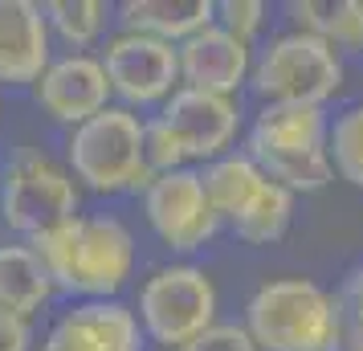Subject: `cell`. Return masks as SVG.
Returning a JSON list of instances; mask_svg holds the SVG:
<instances>
[{
    "label": "cell",
    "mask_w": 363,
    "mask_h": 351,
    "mask_svg": "<svg viewBox=\"0 0 363 351\" xmlns=\"http://www.w3.org/2000/svg\"><path fill=\"white\" fill-rule=\"evenodd\" d=\"M57 294L69 302L118 299L135 274V233L115 213H78L74 221L29 241Z\"/></svg>",
    "instance_id": "6da1fadb"
},
{
    "label": "cell",
    "mask_w": 363,
    "mask_h": 351,
    "mask_svg": "<svg viewBox=\"0 0 363 351\" xmlns=\"http://www.w3.org/2000/svg\"><path fill=\"white\" fill-rule=\"evenodd\" d=\"M249 339L257 351H343V306L314 278H274L245 302Z\"/></svg>",
    "instance_id": "7a4b0ae2"
},
{
    "label": "cell",
    "mask_w": 363,
    "mask_h": 351,
    "mask_svg": "<svg viewBox=\"0 0 363 351\" xmlns=\"http://www.w3.org/2000/svg\"><path fill=\"white\" fill-rule=\"evenodd\" d=\"M330 118L306 102H265L245 139V155L286 192H323L335 180L327 160Z\"/></svg>",
    "instance_id": "3957f363"
},
{
    "label": "cell",
    "mask_w": 363,
    "mask_h": 351,
    "mask_svg": "<svg viewBox=\"0 0 363 351\" xmlns=\"http://www.w3.org/2000/svg\"><path fill=\"white\" fill-rule=\"evenodd\" d=\"M66 167L82 192H143L155 176L147 164V118L111 102L106 111L66 131Z\"/></svg>",
    "instance_id": "277c9868"
},
{
    "label": "cell",
    "mask_w": 363,
    "mask_h": 351,
    "mask_svg": "<svg viewBox=\"0 0 363 351\" xmlns=\"http://www.w3.org/2000/svg\"><path fill=\"white\" fill-rule=\"evenodd\" d=\"M82 213V188L62 160L13 147L0 164V225L17 241H37Z\"/></svg>",
    "instance_id": "5b68a950"
},
{
    "label": "cell",
    "mask_w": 363,
    "mask_h": 351,
    "mask_svg": "<svg viewBox=\"0 0 363 351\" xmlns=\"http://www.w3.org/2000/svg\"><path fill=\"white\" fill-rule=\"evenodd\" d=\"M216 282L208 269L192 262H172V266L151 269L139 299H135V318L147 335V343H160L164 351H180L196 343L200 335L216 323Z\"/></svg>",
    "instance_id": "8992f818"
},
{
    "label": "cell",
    "mask_w": 363,
    "mask_h": 351,
    "mask_svg": "<svg viewBox=\"0 0 363 351\" xmlns=\"http://www.w3.org/2000/svg\"><path fill=\"white\" fill-rule=\"evenodd\" d=\"M249 82L265 102H306L327 106L343 90V57L323 37L311 33H278L253 53Z\"/></svg>",
    "instance_id": "52a82bcc"
},
{
    "label": "cell",
    "mask_w": 363,
    "mask_h": 351,
    "mask_svg": "<svg viewBox=\"0 0 363 351\" xmlns=\"http://www.w3.org/2000/svg\"><path fill=\"white\" fill-rule=\"evenodd\" d=\"M99 62L111 86L115 106L127 111H147V106H164L176 90H180V62H176V45H164L155 37L139 33H115L99 45Z\"/></svg>",
    "instance_id": "ba28073f"
},
{
    "label": "cell",
    "mask_w": 363,
    "mask_h": 351,
    "mask_svg": "<svg viewBox=\"0 0 363 351\" xmlns=\"http://www.w3.org/2000/svg\"><path fill=\"white\" fill-rule=\"evenodd\" d=\"M143 217L151 233L164 241L172 253H196L220 229V217L204 196L200 167H176V172H155L147 188L139 192Z\"/></svg>",
    "instance_id": "9c48e42d"
},
{
    "label": "cell",
    "mask_w": 363,
    "mask_h": 351,
    "mask_svg": "<svg viewBox=\"0 0 363 351\" xmlns=\"http://www.w3.org/2000/svg\"><path fill=\"white\" fill-rule=\"evenodd\" d=\"M151 118L176 143L184 167L220 160L225 151H233L237 135H241V102L204 94V90H188V86H180Z\"/></svg>",
    "instance_id": "30bf717a"
},
{
    "label": "cell",
    "mask_w": 363,
    "mask_h": 351,
    "mask_svg": "<svg viewBox=\"0 0 363 351\" xmlns=\"http://www.w3.org/2000/svg\"><path fill=\"white\" fill-rule=\"evenodd\" d=\"M37 351H147V335L123 299L69 302Z\"/></svg>",
    "instance_id": "8fae6325"
},
{
    "label": "cell",
    "mask_w": 363,
    "mask_h": 351,
    "mask_svg": "<svg viewBox=\"0 0 363 351\" xmlns=\"http://www.w3.org/2000/svg\"><path fill=\"white\" fill-rule=\"evenodd\" d=\"M33 102L41 106V115H50L69 131L106 111L115 99H111L99 53H53L45 74L33 82Z\"/></svg>",
    "instance_id": "7c38bea8"
},
{
    "label": "cell",
    "mask_w": 363,
    "mask_h": 351,
    "mask_svg": "<svg viewBox=\"0 0 363 351\" xmlns=\"http://www.w3.org/2000/svg\"><path fill=\"white\" fill-rule=\"evenodd\" d=\"M176 62H180V86L237 99V90L249 82V69H253V45L237 41L213 21L208 29L176 45Z\"/></svg>",
    "instance_id": "4fadbf2b"
},
{
    "label": "cell",
    "mask_w": 363,
    "mask_h": 351,
    "mask_svg": "<svg viewBox=\"0 0 363 351\" xmlns=\"http://www.w3.org/2000/svg\"><path fill=\"white\" fill-rule=\"evenodd\" d=\"M53 62V37L37 0H0V90H33Z\"/></svg>",
    "instance_id": "5bb4252c"
},
{
    "label": "cell",
    "mask_w": 363,
    "mask_h": 351,
    "mask_svg": "<svg viewBox=\"0 0 363 351\" xmlns=\"http://www.w3.org/2000/svg\"><path fill=\"white\" fill-rule=\"evenodd\" d=\"M115 21L123 33L180 45L216 21V0H123L115 9Z\"/></svg>",
    "instance_id": "9a60e30c"
},
{
    "label": "cell",
    "mask_w": 363,
    "mask_h": 351,
    "mask_svg": "<svg viewBox=\"0 0 363 351\" xmlns=\"http://www.w3.org/2000/svg\"><path fill=\"white\" fill-rule=\"evenodd\" d=\"M53 282L29 241H0V311L29 318L53 302Z\"/></svg>",
    "instance_id": "2e32d148"
},
{
    "label": "cell",
    "mask_w": 363,
    "mask_h": 351,
    "mask_svg": "<svg viewBox=\"0 0 363 351\" xmlns=\"http://www.w3.org/2000/svg\"><path fill=\"white\" fill-rule=\"evenodd\" d=\"M200 184H204V196H208L216 217L237 221L249 204L257 201V192L269 184V176L249 160L245 151H225L220 160L200 167Z\"/></svg>",
    "instance_id": "e0dca14e"
},
{
    "label": "cell",
    "mask_w": 363,
    "mask_h": 351,
    "mask_svg": "<svg viewBox=\"0 0 363 351\" xmlns=\"http://www.w3.org/2000/svg\"><path fill=\"white\" fill-rule=\"evenodd\" d=\"M294 33L323 37L335 53H363V0H290Z\"/></svg>",
    "instance_id": "ac0fdd59"
},
{
    "label": "cell",
    "mask_w": 363,
    "mask_h": 351,
    "mask_svg": "<svg viewBox=\"0 0 363 351\" xmlns=\"http://www.w3.org/2000/svg\"><path fill=\"white\" fill-rule=\"evenodd\" d=\"M41 9L53 45H66V53H94L115 25V4L106 0H45Z\"/></svg>",
    "instance_id": "d6986e66"
},
{
    "label": "cell",
    "mask_w": 363,
    "mask_h": 351,
    "mask_svg": "<svg viewBox=\"0 0 363 351\" xmlns=\"http://www.w3.org/2000/svg\"><path fill=\"white\" fill-rule=\"evenodd\" d=\"M290 221H294V192H286L281 184L269 180V184L257 192V201L249 204L237 221H229V229L241 237L245 245H274V241L286 237Z\"/></svg>",
    "instance_id": "ffe728a7"
},
{
    "label": "cell",
    "mask_w": 363,
    "mask_h": 351,
    "mask_svg": "<svg viewBox=\"0 0 363 351\" xmlns=\"http://www.w3.org/2000/svg\"><path fill=\"white\" fill-rule=\"evenodd\" d=\"M327 160L339 180L363 192V102L347 106L327 131Z\"/></svg>",
    "instance_id": "44dd1931"
},
{
    "label": "cell",
    "mask_w": 363,
    "mask_h": 351,
    "mask_svg": "<svg viewBox=\"0 0 363 351\" xmlns=\"http://www.w3.org/2000/svg\"><path fill=\"white\" fill-rule=\"evenodd\" d=\"M265 17H269V9L262 0H220L216 4V25L245 45H253V37L265 29Z\"/></svg>",
    "instance_id": "7402d4cb"
},
{
    "label": "cell",
    "mask_w": 363,
    "mask_h": 351,
    "mask_svg": "<svg viewBox=\"0 0 363 351\" xmlns=\"http://www.w3.org/2000/svg\"><path fill=\"white\" fill-rule=\"evenodd\" d=\"M339 306H343V351H363V266L347 274Z\"/></svg>",
    "instance_id": "603a6c76"
},
{
    "label": "cell",
    "mask_w": 363,
    "mask_h": 351,
    "mask_svg": "<svg viewBox=\"0 0 363 351\" xmlns=\"http://www.w3.org/2000/svg\"><path fill=\"white\" fill-rule=\"evenodd\" d=\"M188 351H257V343L241 323H213L196 343H188Z\"/></svg>",
    "instance_id": "cb8c5ba5"
},
{
    "label": "cell",
    "mask_w": 363,
    "mask_h": 351,
    "mask_svg": "<svg viewBox=\"0 0 363 351\" xmlns=\"http://www.w3.org/2000/svg\"><path fill=\"white\" fill-rule=\"evenodd\" d=\"M0 351H33V323L0 311Z\"/></svg>",
    "instance_id": "d4e9b609"
},
{
    "label": "cell",
    "mask_w": 363,
    "mask_h": 351,
    "mask_svg": "<svg viewBox=\"0 0 363 351\" xmlns=\"http://www.w3.org/2000/svg\"><path fill=\"white\" fill-rule=\"evenodd\" d=\"M0 115H4V94H0Z\"/></svg>",
    "instance_id": "484cf974"
},
{
    "label": "cell",
    "mask_w": 363,
    "mask_h": 351,
    "mask_svg": "<svg viewBox=\"0 0 363 351\" xmlns=\"http://www.w3.org/2000/svg\"><path fill=\"white\" fill-rule=\"evenodd\" d=\"M180 351H188V347H180Z\"/></svg>",
    "instance_id": "4316f807"
}]
</instances>
